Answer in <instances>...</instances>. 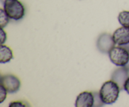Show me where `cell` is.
Returning a JSON list of instances; mask_svg holds the SVG:
<instances>
[{
    "instance_id": "obj_1",
    "label": "cell",
    "mask_w": 129,
    "mask_h": 107,
    "mask_svg": "<svg viewBox=\"0 0 129 107\" xmlns=\"http://www.w3.org/2000/svg\"><path fill=\"white\" fill-rule=\"evenodd\" d=\"M120 91L118 84L111 79L103 83L100 90V96L104 104H112L118 99Z\"/></svg>"
},
{
    "instance_id": "obj_2",
    "label": "cell",
    "mask_w": 129,
    "mask_h": 107,
    "mask_svg": "<svg viewBox=\"0 0 129 107\" xmlns=\"http://www.w3.org/2000/svg\"><path fill=\"white\" fill-rule=\"evenodd\" d=\"M3 6L4 10L10 19L17 21L25 16V6L19 0H5Z\"/></svg>"
},
{
    "instance_id": "obj_3",
    "label": "cell",
    "mask_w": 129,
    "mask_h": 107,
    "mask_svg": "<svg viewBox=\"0 0 129 107\" xmlns=\"http://www.w3.org/2000/svg\"><path fill=\"white\" fill-rule=\"evenodd\" d=\"M111 62L118 67H124L129 60V52L122 46H114L108 52Z\"/></svg>"
},
{
    "instance_id": "obj_4",
    "label": "cell",
    "mask_w": 129,
    "mask_h": 107,
    "mask_svg": "<svg viewBox=\"0 0 129 107\" xmlns=\"http://www.w3.org/2000/svg\"><path fill=\"white\" fill-rule=\"evenodd\" d=\"M1 85L6 89L8 93L13 94L20 89L21 82L20 79L13 74H6L1 78Z\"/></svg>"
},
{
    "instance_id": "obj_5",
    "label": "cell",
    "mask_w": 129,
    "mask_h": 107,
    "mask_svg": "<svg viewBox=\"0 0 129 107\" xmlns=\"http://www.w3.org/2000/svg\"><path fill=\"white\" fill-rule=\"evenodd\" d=\"M115 45L112 35L106 33L100 35L96 42L97 49L103 54H108Z\"/></svg>"
},
{
    "instance_id": "obj_6",
    "label": "cell",
    "mask_w": 129,
    "mask_h": 107,
    "mask_svg": "<svg viewBox=\"0 0 129 107\" xmlns=\"http://www.w3.org/2000/svg\"><path fill=\"white\" fill-rule=\"evenodd\" d=\"M128 70L125 67H120L112 73L111 79L117 83L120 90L124 89V84L129 78Z\"/></svg>"
},
{
    "instance_id": "obj_7",
    "label": "cell",
    "mask_w": 129,
    "mask_h": 107,
    "mask_svg": "<svg viewBox=\"0 0 129 107\" xmlns=\"http://www.w3.org/2000/svg\"><path fill=\"white\" fill-rule=\"evenodd\" d=\"M115 44L118 46H123L129 44V28L122 26L117 28L112 35Z\"/></svg>"
},
{
    "instance_id": "obj_8",
    "label": "cell",
    "mask_w": 129,
    "mask_h": 107,
    "mask_svg": "<svg viewBox=\"0 0 129 107\" xmlns=\"http://www.w3.org/2000/svg\"><path fill=\"white\" fill-rule=\"evenodd\" d=\"M94 105L93 92L84 91L77 96L75 106L76 107H92Z\"/></svg>"
},
{
    "instance_id": "obj_9",
    "label": "cell",
    "mask_w": 129,
    "mask_h": 107,
    "mask_svg": "<svg viewBox=\"0 0 129 107\" xmlns=\"http://www.w3.org/2000/svg\"><path fill=\"white\" fill-rule=\"evenodd\" d=\"M13 52L10 47L6 45H1L0 47V63L5 64L13 59Z\"/></svg>"
},
{
    "instance_id": "obj_10",
    "label": "cell",
    "mask_w": 129,
    "mask_h": 107,
    "mask_svg": "<svg viewBox=\"0 0 129 107\" xmlns=\"http://www.w3.org/2000/svg\"><path fill=\"white\" fill-rule=\"evenodd\" d=\"M118 20L121 25L129 28V11H123L120 13Z\"/></svg>"
},
{
    "instance_id": "obj_11",
    "label": "cell",
    "mask_w": 129,
    "mask_h": 107,
    "mask_svg": "<svg viewBox=\"0 0 129 107\" xmlns=\"http://www.w3.org/2000/svg\"><path fill=\"white\" fill-rule=\"evenodd\" d=\"M0 24H1V27L3 28L4 27L8 25L10 20V18L6 13L4 9H0Z\"/></svg>"
},
{
    "instance_id": "obj_12",
    "label": "cell",
    "mask_w": 129,
    "mask_h": 107,
    "mask_svg": "<svg viewBox=\"0 0 129 107\" xmlns=\"http://www.w3.org/2000/svg\"><path fill=\"white\" fill-rule=\"evenodd\" d=\"M93 96H94V107L103 106L104 105V103L102 101V99L100 96V93L97 91H93Z\"/></svg>"
},
{
    "instance_id": "obj_13",
    "label": "cell",
    "mask_w": 129,
    "mask_h": 107,
    "mask_svg": "<svg viewBox=\"0 0 129 107\" xmlns=\"http://www.w3.org/2000/svg\"><path fill=\"white\" fill-rule=\"evenodd\" d=\"M28 104V103L22 101H13L10 103L9 104V106H30V105Z\"/></svg>"
},
{
    "instance_id": "obj_14",
    "label": "cell",
    "mask_w": 129,
    "mask_h": 107,
    "mask_svg": "<svg viewBox=\"0 0 129 107\" xmlns=\"http://www.w3.org/2000/svg\"><path fill=\"white\" fill-rule=\"evenodd\" d=\"M7 91L2 85L0 86V103H3L5 100L7 96Z\"/></svg>"
},
{
    "instance_id": "obj_15",
    "label": "cell",
    "mask_w": 129,
    "mask_h": 107,
    "mask_svg": "<svg viewBox=\"0 0 129 107\" xmlns=\"http://www.w3.org/2000/svg\"><path fill=\"white\" fill-rule=\"evenodd\" d=\"M6 40V33L4 31L3 28L1 29V45L3 44Z\"/></svg>"
},
{
    "instance_id": "obj_16",
    "label": "cell",
    "mask_w": 129,
    "mask_h": 107,
    "mask_svg": "<svg viewBox=\"0 0 129 107\" xmlns=\"http://www.w3.org/2000/svg\"><path fill=\"white\" fill-rule=\"evenodd\" d=\"M124 89L126 91L127 93L129 94V78L127 79L124 84Z\"/></svg>"
},
{
    "instance_id": "obj_17",
    "label": "cell",
    "mask_w": 129,
    "mask_h": 107,
    "mask_svg": "<svg viewBox=\"0 0 129 107\" xmlns=\"http://www.w3.org/2000/svg\"><path fill=\"white\" fill-rule=\"evenodd\" d=\"M128 50V52H129V50ZM125 67L126 68V69H127V70H128V71H129V60H128V63H127V64H126V65H125Z\"/></svg>"
},
{
    "instance_id": "obj_18",
    "label": "cell",
    "mask_w": 129,
    "mask_h": 107,
    "mask_svg": "<svg viewBox=\"0 0 129 107\" xmlns=\"http://www.w3.org/2000/svg\"><path fill=\"white\" fill-rule=\"evenodd\" d=\"M5 0H1V3H2V4H3V3H4V2H5Z\"/></svg>"
}]
</instances>
